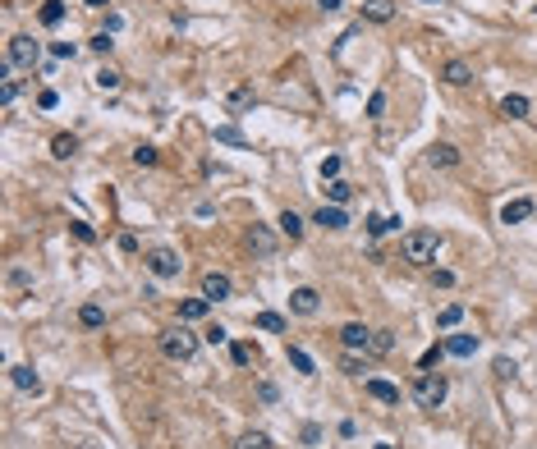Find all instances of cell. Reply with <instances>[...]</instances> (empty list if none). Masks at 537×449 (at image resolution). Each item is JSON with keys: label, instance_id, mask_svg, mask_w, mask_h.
<instances>
[{"label": "cell", "instance_id": "37", "mask_svg": "<svg viewBox=\"0 0 537 449\" xmlns=\"http://www.w3.org/2000/svg\"><path fill=\"white\" fill-rule=\"evenodd\" d=\"M395 340H391V330H372V353H391Z\"/></svg>", "mask_w": 537, "mask_h": 449}, {"label": "cell", "instance_id": "29", "mask_svg": "<svg viewBox=\"0 0 537 449\" xmlns=\"http://www.w3.org/2000/svg\"><path fill=\"white\" fill-rule=\"evenodd\" d=\"M234 449H271V436L266 431H248V436L234 440Z\"/></svg>", "mask_w": 537, "mask_h": 449}, {"label": "cell", "instance_id": "42", "mask_svg": "<svg viewBox=\"0 0 537 449\" xmlns=\"http://www.w3.org/2000/svg\"><path fill=\"white\" fill-rule=\"evenodd\" d=\"M19 97V78H5V88H0V106H14Z\"/></svg>", "mask_w": 537, "mask_h": 449}, {"label": "cell", "instance_id": "8", "mask_svg": "<svg viewBox=\"0 0 537 449\" xmlns=\"http://www.w3.org/2000/svg\"><path fill=\"white\" fill-rule=\"evenodd\" d=\"M340 344L349 353H358V349H372V330L363 326V321H349V326H340Z\"/></svg>", "mask_w": 537, "mask_h": 449}, {"label": "cell", "instance_id": "27", "mask_svg": "<svg viewBox=\"0 0 537 449\" xmlns=\"http://www.w3.org/2000/svg\"><path fill=\"white\" fill-rule=\"evenodd\" d=\"M326 198H331V207H345V202L354 198V188L345 184V179H331V184H326Z\"/></svg>", "mask_w": 537, "mask_h": 449}, {"label": "cell", "instance_id": "45", "mask_svg": "<svg viewBox=\"0 0 537 449\" xmlns=\"http://www.w3.org/2000/svg\"><path fill=\"white\" fill-rule=\"evenodd\" d=\"M257 399H262V404H275L280 395H275V385H271V381H262V385H257Z\"/></svg>", "mask_w": 537, "mask_h": 449}, {"label": "cell", "instance_id": "46", "mask_svg": "<svg viewBox=\"0 0 537 449\" xmlns=\"http://www.w3.org/2000/svg\"><path fill=\"white\" fill-rule=\"evenodd\" d=\"M37 106H42V110H55V106H60V97H55V92H51V88H46V92H42V97H37Z\"/></svg>", "mask_w": 537, "mask_h": 449}, {"label": "cell", "instance_id": "18", "mask_svg": "<svg viewBox=\"0 0 537 449\" xmlns=\"http://www.w3.org/2000/svg\"><path fill=\"white\" fill-rule=\"evenodd\" d=\"M78 326H83V330L106 326V307H101V303H83V307H78Z\"/></svg>", "mask_w": 537, "mask_h": 449}, {"label": "cell", "instance_id": "31", "mask_svg": "<svg viewBox=\"0 0 537 449\" xmlns=\"http://www.w3.org/2000/svg\"><path fill=\"white\" fill-rule=\"evenodd\" d=\"M437 321H441L446 330H450V326H460V321H464V307H460V303H446V307H441V317H437Z\"/></svg>", "mask_w": 537, "mask_h": 449}, {"label": "cell", "instance_id": "40", "mask_svg": "<svg viewBox=\"0 0 537 449\" xmlns=\"http://www.w3.org/2000/svg\"><path fill=\"white\" fill-rule=\"evenodd\" d=\"M368 115H372V120L386 115V92H372V97H368Z\"/></svg>", "mask_w": 537, "mask_h": 449}, {"label": "cell", "instance_id": "25", "mask_svg": "<svg viewBox=\"0 0 537 449\" xmlns=\"http://www.w3.org/2000/svg\"><path fill=\"white\" fill-rule=\"evenodd\" d=\"M400 225H404L400 216H368V234H372V239H381V234L400 230Z\"/></svg>", "mask_w": 537, "mask_h": 449}, {"label": "cell", "instance_id": "6", "mask_svg": "<svg viewBox=\"0 0 537 449\" xmlns=\"http://www.w3.org/2000/svg\"><path fill=\"white\" fill-rule=\"evenodd\" d=\"M317 307H322V298H317L312 285H298L294 294H289V312H294V317H317Z\"/></svg>", "mask_w": 537, "mask_h": 449}, {"label": "cell", "instance_id": "28", "mask_svg": "<svg viewBox=\"0 0 537 449\" xmlns=\"http://www.w3.org/2000/svg\"><path fill=\"white\" fill-rule=\"evenodd\" d=\"M257 330H266V335H285V317H280V312H257Z\"/></svg>", "mask_w": 537, "mask_h": 449}, {"label": "cell", "instance_id": "15", "mask_svg": "<svg viewBox=\"0 0 537 449\" xmlns=\"http://www.w3.org/2000/svg\"><path fill=\"white\" fill-rule=\"evenodd\" d=\"M363 19H368V23H391L395 5H391V0H363Z\"/></svg>", "mask_w": 537, "mask_h": 449}, {"label": "cell", "instance_id": "4", "mask_svg": "<svg viewBox=\"0 0 537 449\" xmlns=\"http://www.w3.org/2000/svg\"><path fill=\"white\" fill-rule=\"evenodd\" d=\"M143 266L156 275V280H179V271H184V262H179L175 248H152V252L143 257Z\"/></svg>", "mask_w": 537, "mask_h": 449}, {"label": "cell", "instance_id": "9", "mask_svg": "<svg viewBox=\"0 0 537 449\" xmlns=\"http://www.w3.org/2000/svg\"><path fill=\"white\" fill-rule=\"evenodd\" d=\"M363 390H368L377 404H400V385L381 381V376H368V381H363Z\"/></svg>", "mask_w": 537, "mask_h": 449}, {"label": "cell", "instance_id": "33", "mask_svg": "<svg viewBox=\"0 0 537 449\" xmlns=\"http://www.w3.org/2000/svg\"><path fill=\"white\" fill-rule=\"evenodd\" d=\"M340 372H345V376H363L368 367H363V358H358V353H345V358H340Z\"/></svg>", "mask_w": 537, "mask_h": 449}, {"label": "cell", "instance_id": "43", "mask_svg": "<svg viewBox=\"0 0 537 449\" xmlns=\"http://www.w3.org/2000/svg\"><path fill=\"white\" fill-rule=\"evenodd\" d=\"M92 51H97V55H110V46H115V37H110V33H97V37H92Z\"/></svg>", "mask_w": 537, "mask_h": 449}, {"label": "cell", "instance_id": "7", "mask_svg": "<svg viewBox=\"0 0 537 449\" xmlns=\"http://www.w3.org/2000/svg\"><path fill=\"white\" fill-rule=\"evenodd\" d=\"M230 275L225 271H207L202 275V298H207V303H220V298H230Z\"/></svg>", "mask_w": 537, "mask_h": 449}, {"label": "cell", "instance_id": "41", "mask_svg": "<svg viewBox=\"0 0 537 449\" xmlns=\"http://www.w3.org/2000/svg\"><path fill=\"white\" fill-rule=\"evenodd\" d=\"M51 55H55V60H74L78 46H74V42H51Z\"/></svg>", "mask_w": 537, "mask_h": 449}, {"label": "cell", "instance_id": "34", "mask_svg": "<svg viewBox=\"0 0 537 449\" xmlns=\"http://www.w3.org/2000/svg\"><path fill=\"white\" fill-rule=\"evenodd\" d=\"M216 143H230V147H243V133H239V129H230V124H220V129H216Z\"/></svg>", "mask_w": 537, "mask_h": 449}, {"label": "cell", "instance_id": "13", "mask_svg": "<svg viewBox=\"0 0 537 449\" xmlns=\"http://www.w3.org/2000/svg\"><path fill=\"white\" fill-rule=\"evenodd\" d=\"M10 381L19 385L23 395H42V376H37L33 367H10Z\"/></svg>", "mask_w": 537, "mask_h": 449}, {"label": "cell", "instance_id": "17", "mask_svg": "<svg viewBox=\"0 0 537 449\" xmlns=\"http://www.w3.org/2000/svg\"><path fill=\"white\" fill-rule=\"evenodd\" d=\"M446 353L450 358H473V353H478V335H450Z\"/></svg>", "mask_w": 537, "mask_h": 449}, {"label": "cell", "instance_id": "50", "mask_svg": "<svg viewBox=\"0 0 537 449\" xmlns=\"http://www.w3.org/2000/svg\"><path fill=\"white\" fill-rule=\"evenodd\" d=\"M317 10H326V14H335V10H340V0H317Z\"/></svg>", "mask_w": 537, "mask_h": 449}, {"label": "cell", "instance_id": "2", "mask_svg": "<svg viewBox=\"0 0 537 449\" xmlns=\"http://www.w3.org/2000/svg\"><path fill=\"white\" fill-rule=\"evenodd\" d=\"M446 395H450L446 372H423L414 381V404L418 408H441V404H446Z\"/></svg>", "mask_w": 537, "mask_h": 449}, {"label": "cell", "instance_id": "52", "mask_svg": "<svg viewBox=\"0 0 537 449\" xmlns=\"http://www.w3.org/2000/svg\"><path fill=\"white\" fill-rule=\"evenodd\" d=\"M88 5H97V10H101V5H110V0H88Z\"/></svg>", "mask_w": 537, "mask_h": 449}, {"label": "cell", "instance_id": "54", "mask_svg": "<svg viewBox=\"0 0 537 449\" xmlns=\"http://www.w3.org/2000/svg\"><path fill=\"white\" fill-rule=\"evenodd\" d=\"M423 5H441V0H423Z\"/></svg>", "mask_w": 537, "mask_h": 449}, {"label": "cell", "instance_id": "51", "mask_svg": "<svg viewBox=\"0 0 537 449\" xmlns=\"http://www.w3.org/2000/svg\"><path fill=\"white\" fill-rule=\"evenodd\" d=\"M69 449H97L92 440H69Z\"/></svg>", "mask_w": 537, "mask_h": 449}, {"label": "cell", "instance_id": "39", "mask_svg": "<svg viewBox=\"0 0 537 449\" xmlns=\"http://www.w3.org/2000/svg\"><path fill=\"white\" fill-rule=\"evenodd\" d=\"M441 353H446V344H437V349H428V353H423V358H418V367H423V372H432V367H437V362H441Z\"/></svg>", "mask_w": 537, "mask_h": 449}, {"label": "cell", "instance_id": "48", "mask_svg": "<svg viewBox=\"0 0 537 449\" xmlns=\"http://www.w3.org/2000/svg\"><path fill=\"white\" fill-rule=\"evenodd\" d=\"M432 280H437V289H450V285H455V275H450V271H437Z\"/></svg>", "mask_w": 537, "mask_h": 449}, {"label": "cell", "instance_id": "30", "mask_svg": "<svg viewBox=\"0 0 537 449\" xmlns=\"http://www.w3.org/2000/svg\"><path fill=\"white\" fill-rule=\"evenodd\" d=\"M69 234H74L78 243H97V230H92L88 220H69Z\"/></svg>", "mask_w": 537, "mask_h": 449}, {"label": "cell", "instance_id": "24", "mask_svg": "<svg viewBox=\"0 0 537 449\" xmlns=\"http://www.w3.org/2000/svg\"><path fill=\"white\" fill-rule=\"evenodd\" d=\"M528 110H533V106H528V97H519V92L501 101V115H505V120H528Z\"/></svg>", "mask_w": 537, "mask_h": 449}, {"label": "cell", "instance_id": "12", "mask_svg": "<svg viewBox=\"0 0 537 449\" xmlns=\"http://www.w3.org/2000/svg\"><path fill=\"white\" fill-rule=\"evenodd\" d=\"M441 78H446L450 88H464V83H473V69H469V60H446V65H441Z\"/></svg>", "mask_w": 537, "mask_h": 449}, {"label": "cell", "instance_id": "38", "mask_svg": "<svg viewBox=\"0 0 537 449\" xmlns=\"http://www.w3.org/2000/svg\"><path fill=\"white\" fill-rule=\"evenodd\" d=\"M331 179H340V156H326V161H322V184H331Z\"/></svg>", "mask_w": 537, "mask_h": 449}, {"label": "cell", "instance_id": "49", "mask_svg": "<svg viewBox=\"0 0 537 449\" xmlns=\"http://www.w3.org/2000/svg\"><path fill=\"white\" fill-rule=\"evenodd\" d=\"M120 252H138V239H133V234H120Z\"/></svg>", "mask_w": 537, "mask_h": 449}, {"label": "cell", "instance_id": "14", "mask_svg": "<svg viewBox=\"0 0 537 449\" xmlns=\"http://www.w3.org/2000/svg\"><path fill=\"white\" fill-rule=\"evenodd\" d=\"M533 202H528V198H515V202H505V207H501V225H519V220H528V216H533Z\"/></svg>", "mask_w": 537, "mask_h": 449}, {"label": "cell", "instance_id": "19", "mask_svg": "<svg viewBox=\"0 0 537 449\" xmlns=\"http://www.w3.org/2000/svg\"><path fill=\"white\" fill-rule=\"evenodd\" d=\"M275 225H280V234H285L289 243L303 239V216H298V211H280V220H275Z\"/></svg>", "mask_w": 537, "mask_h": 449}, {"label": "cell", "instance_id": "16", "mask_svg": "<svg viewBox=\"0 0 537 449\" xmlns=\"http://www.w3.org/2000/svg\"><path fill=\"white\" fill-rule=\"evenodd\" d=\"M312 225H322V230H345L349 216H345V207H322L317 216H312Z\"/></svg>", "mask_w": 537, "mask_h": 449}, {"label": "cell", "instance_id": "5", "mask_svg": "<svg viewBox=\"0 0 537 449\" xmlns=\"http://www.w3.org/2000/svg\"><path fill=\"white\" fill-rule=\"evenodd\" d=\"M10 65H19V69H33L37 60H42V42H33L28 33H19V37H10V55H5Z\"/></svg>", "mask_w": 537, "mask_h": 449}, {"label": "cell", "instance_id": "1", "mask_svg": "<svg viewBox=\"0 0 537 449\" xmlns=\"http://www.w3.org/2000/svg\"><path fill=\"white\" fill-rule=\"evenodd\" d=\"M400 252H404V262L428 266V262H437V252H441V234L437 230H404Z\"/></svg>", "mask_w": 537, "mask_h": 449}, {"label": "cell", "instance_id": "47", "mask_svg": "<svg viewBox=\"0 0 537 449\" xmlns=\"http://www.w3.org/2000/svg\"><path fill=\"white\" fill-rule=\"evenodd\" d=\"M317 440H322V427H312V422H308V427H303V445H317Z\"/></svg>", "mask_w": 537, "mask_h": 449}, {"label": "cell", "instance_id": "26", "mask_svg": "<svg viewBox=\"0 0 537 449\" xmlns=\"http://www.w3.org/2000/svg\"><path fill=\"white\" fill-rule=\"evenodd\" d=\"M65 23V0H46L42 5V28H60Z\"/></svg>", "mask_w": 537, "mask_h": 449}, {"label": "cell", "instance_id": "36", "mask_svg": "<svg viewBox=\"0 0 537 449\" xmlns=\"http://www.w3.org/2000/svg\"><path fill=\"white\" fill-rule=\"evenodd\" d=\"M133 165H156V147H152V143L133 147Z\"/></svg>", "mask_w": 537, "mask_h": 449}, {"label": "cell", "instance_id": "21", "mask_svg": "<svg viewBox=\"0 0 537 449\" xmlns=\"http://www.w3.org/2000/svg\"><path fill=\"white\" fill-rule=\"evenodd\" d=\"M74 152H78V138H74V133H55V138H51V156H55V161H69Z\"/></svg>", "mask_w": 537, "mask_h": 449}, {"label": "cell", "instance_id": "44", "mask_svg": "<svg viewBox=\"0 0 537 449\" xmlns=\"http://www.w3.org/2000/svg\"><path fill=\"white\" fill-rule=\"evenodd\" d=\"M202 340H207V344H225V340H230V330H225V326H207Z\"/></svg>", "mask_w": 537, "mask_h": 449}, {"label": "cell", "instance_id": "11", "mask_svg": "<svg viewBox=\"0 0 537 449\" xmlns=\"http://www.w3.org/2000/svg\"><path fill=\"white\" fill-rule=\"evenodd\" d=\"M248 248L257 252V257H275V234L266 230V225H252V230H248Z\"/></svg>", "mask_w": 537, "mask_h": 449}, {"label": "cell", "instance_id": "32", "mask_svg": "<svg viewBox=\"0 0 537 449\" xmlns=\"http://www.w3.org/2000/svg\"><path fill=\"white\" fill-rule=\"evenodd\" d=\"M289 362H294V372H303V376H317V367H312V358H308L303 349H289Z\"/></svg>", "mask_w": 537, "mask_h": 449}, {"label": "cell", "instance_id": "23", "mask_svg": "<svg viewBox=\"0 0 537 449\" xmlns=\"http://www.w3.org/2000/svg\"><path fill=\"white\" fill-rule=\"evenodd\" d=\"M92 83H97L101 92H120V83H124V74L120 69H110V65H101L97 74H92Z\"/></svg>", "mask_w": 537, "mask_h": 449}, {"label": "cell", "instance_id": "35", "mask_svg": "<svg viewBox=\"0 0 537 449\" xmlns=\"http://www.w3.org/2000/svg\"><path fill=\"white\" fill-rule=\"evenodd\" d=\"M230 358H234V367H248V362L257 358V353H252V344H234V349H230Z\"/></svg>", "mask_w": 537, "mask_h": 449}, {"label": "cell", "instance_id": "53", "mask_svg": "<svg viewBox=\"0 0 537 449\" xmlns=\"http://www.w3.org/2000/svg\"><path fill=\"white\" fill-rule=\"evenodd\" d=\"M372 449H395V445H372Z\"/></svg>", "mask_w": 537, "mask_h": 449}, {"label": "cell", "instance_id": "22", "mask_svg": "<svg viewBox=\"0 0 537 449\" xmlns=\"http://www.w3.org/2000/svg\"><path fill=\"white\" fill-rule=\"evenodd\" d=\"M207 298H202V294H197V298H184V303H179V321H202V317H207Z\"/></svg>", "mask_w": 537, "mask_h": 449}, {"label": "cell", "instance_id": "3", "mask_svg": "<svg viewBox=\"0 0 537 449\" xmlns=\"http://www.w3.org/2000/svg\"><path fill=\"white\" fill-rule=\"evenodd\" d=\"M156 344H161V353L170 362H188L197 353V335H188L184 326H170V330H161V335H156Z\"/></svg>", "mask_w": 537, "mask_h": 449}, {"label": "cell", "instance_id": "20", "mask_svg": "<svg viewBox=\"0 0 537 449\" xmlns=\"http://www.w3.org/2000/svg\"><path fill=\"white\" fill-rule=\"evenodd\" d=\"M252 101H257V97H252V88H248V83H239V88H230V92H225V106H230L234 115H239V110H248Z\"/></svg>", "mask_w": 537, "mask_h": 449}, {"label": "cell", "instance_id": "10", "mask_svg": "<svg viewBox=\"0 0 537 449\" xmlns=\"http://www.w3.org/2000/svg\"><path fill=\"white\" fill-rule=\"evenodd\" d=\"M428 165H437V170H455V165H460V147L432 143V147H428Z\"/></svg>", "mask_w": 537, "mask_h": 449}]
</instances>
